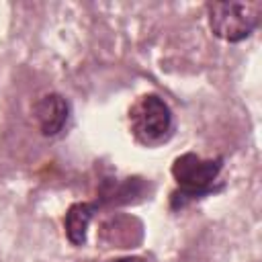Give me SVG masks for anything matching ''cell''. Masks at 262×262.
<instances>
[{
  "label": "cell",
  "mask_w": 262,
  "mask_h": 262,
  "mask_svg": "<svg viewBox=\"0 0 262 262\" xmlns=\"http://www.w3.org/2000/svg\"><path fill=\"white\" fill-rule=\"evenodd\" d=\"M70 113H72L70 102L59 92L43 94L33 104V115H35L37 127L41 131V135H45V137H57L66 129V125L70 121Z\"/></svg>",
  "instance_id": "cell-4"
},
{
  "label": "cell",
  "mask_w": 262,
  "mask_h": 262,
  "mask_svg": "<svg viewBox=\"0 0 262 262\" xmlns=\"http://www.w3.org/2000/svg\"><path fill=\"white\" fill-rule=\"evenodd\" d=\"M129 131L143 147H160L174 135V115L160 94H141L129 108Z\"/></svg>",
  "instance_id": "cell-2"
},
{
  "label": "cell",
  "mask_w": 262,
  "mask_h": 262,
  "mask_svg": "<svg viewBox=\"0 0 262 262\" xmlns=\"http://www.w3.org/2000/svg\"><path fill=\"white\" fill-rule=\"evenodd\" d=\"M141 223L133 217H111L100 227V239L108 244V248H135L141 242Z\"/></svg>",
  "instance_id": "cell-5"
},
{
  "label": "cell",
  "mask_w": 262,
  "mask_h": 262,
  "mask_svg": "<svg viewBox=\"0 0 262 262\" xmlns=\"http://www.w3.org/2000/svg\"><path fill=\"white\" fill-rule=\"evenodd\" d=\"M108 262H147V260L145 258H139V256H123V258L108 260Z\"/></svg>",
  "instance_id": "cell-7"
},
{
  "label": "cell",
  "mask_w": 262,
  "mask_h": 262,
  "mask_svg": "<svg viewBox=\"0 0 262 262\" xmlns=\"http://www.w3.org/2000/svg\"><path fill=\"white\" fill-rule=\"evenodd\" d=\"M260 10L258 2H209V29L225 43H242L258 29Z\"/></svg>",
  "instance_id": "cell-3"
},
{
  "label": "cell",
  "mask_w": 262,
  "mask_h": 262,
  "mask_svg": "<svg viewBox=\"0 0 262 262\" xmlns=\"http://www.w3.org/2000/svg\"><path fill=\"white\" fill-rule=\"evenodd\" d=\"M100 209V205L94 201V203H74L68 211H66V217H63V231H66V237L72 246L80 248L86 244L88 239V227H90V221L94 217V213Z\"/></svg>",
  "instance_id": "cell-6"
},
{
  "label": "cell",
  "mask_w": 262,
  "mask_h": 262,
  "mask_svg": "<svg viewBox=\"0 0 262 262\" xmlns=\"http://www.w3.org/2000/svg\"><path fill=\"white\" fill-rule=\"evenodd\" d=\"M223 170V158H201L194 151H186L174 158L172 178L176 182V192H172V209L186 207L188 201L203 199L215 192V182Z\"/></svg>",
  "instance_id": "cell-1"
}]
</instances>
